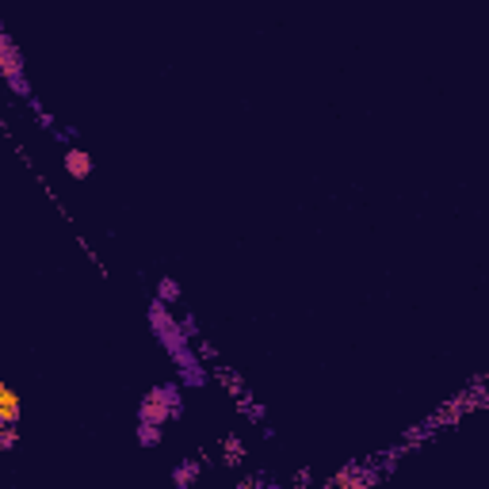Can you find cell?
I'll return each instance as SVG.
<instances>
[{"mask_svg": "<svg viewBox=\"0 0 489 489\" xmlns=\"http://www.w3.org/2000/svg\"><path fill=\"white\" fill-rule=\"evenodd\" d=\"M138 417H142V425H165L168 417H176V409H168L165 405V397L157 394V390H153V394H145L142 397V409H138Z\"/></svg>", "mask_w": 489, "mask_h": 489, "instance_id": "cell-1", "label": "cell"}, {"mask_svg": "<svg viewBox=\"0 0 489 489\" xmlns=\"http://www.w3.org/2000/svg\"><path fill=\"white\" fill-rule=\"evenodd\" d=\"M65 173H69L73 180H88V176H92V157H88L85 149H69L65 153Z\"/></svg>", "mask_w": 489, "mask_h": 489, "instance_id": "cell-3", "label": "cell"}, {"mask_svg": "<svg viewBox=\"0 0 489 489\" xmlns=\"http://www.w3.org/2000/svg\"><path fill=\"white\" fill-rule=\"evenodd\" d=\"M138 439H142V447L161 444V428L157 425H138Z\"/></svg>", "mask_w": 489, "mask_h": 489, "instance_id": "cell-7", "label": "cell"}, {"mask_svg": "<svg viewBox=\"0 0 489 489\" xmlns=\"http://www.w3.org/2000/svg\"><path fill=\"white\" fill-rule=\"evenodd\" d=\"M157 302H180V287H176V283L173 279H161L157 283Z\"/></svg>", "mask_w": 489, "mask_h": 489, "instance_id": "cell-6", "label": "cell"}, {"mask_svg": "<svg viewBox=\"0 0 489 489\" xmlns=\"http://www.w3.org/2000/svg\"><path fill=\"white\" fill-rule=\"evenodd\" d=\"M199 356H203V360H214V344H207V340H199Z\"/></svg>", "mask_w": 489, "mask_h": 489, "instance_id": "cell-9", "label": "cell"}, {"mask_svg": "<svg viewBox=\"0 0 489 489\" xmlns=\"http://www.w3.org/2000/svg\"><path fill=\"white\" fill-rule=\"evenodd\" d=\"M195 478H199V462H195V459H187V462H180V467L173 470V486H176V489L195 486Z\"/></svg>", "mask_w": 489, "mask_h": 489, "instance_id": "cell-4", "label": "cell"}, {"mask_svg": "<svg viewBox=\"0 0 489 489\" xmlns=\"http://www.w3.org/2000/svg\"><path fill=\"white\" fill-rule=\"evenodd\" d=\"M20 417H23V397L15 394L8 382H0V425H20Z\"/></svg>", "mask_w": 489, "mask_h": 489, "instance_id": "cell-2", "label": "cell"}, {"mask_svg": "<svg viewBox=\"0 0 489 489\" xmlns=\"http://www.w3.org/2000/svg\"><path fill=\"white\" fill-rule=\"evenodd\" d=\"M222 451H226V462H230V467L245 459V447H241L238 436H226V439H222Z\"/></svg>", "mask_w": 489, "mask_h": 489, "instance_id": "cell-5", "label": "cell"}, {"mask_svg": "<svg viewBox=\"0 0 489 489\" xmlns=\"http://www.w3.org/2000/svg\"><path fill=\"white\" fill-rule=\"evenodd\" d=\"M12 444H15V428H4V425H0V451H8Z\"/></svg>", "mask_w": 489, "mask_h": 489, "instance_id": "cell-8", "label": "cell"}]
</instances>
